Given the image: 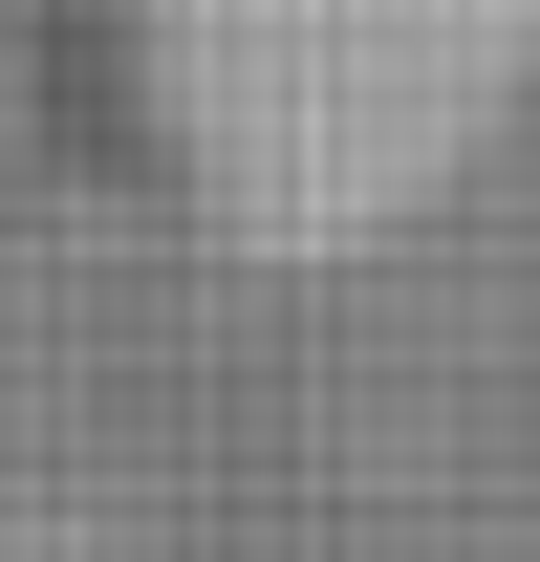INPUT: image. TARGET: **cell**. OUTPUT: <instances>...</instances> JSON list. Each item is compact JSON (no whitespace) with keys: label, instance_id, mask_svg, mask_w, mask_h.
I'll list each match as a JSON object with an SVG mask.
<instances>
[{"label":"cell","instance_id":"1","mask_svg":"<svg viewBox=\"0 0 540 562\" xmlns=\"http://www.w3.org/2000/svg\"><path fill=\"white\" fill-rule=\"evenodd\" d=\"M540 66V0H303L281 22V173L303 195H368V173H432L454 131H497V87Z\"/></svg>","mask_w":540,"mask_h":562}]
</instances>
